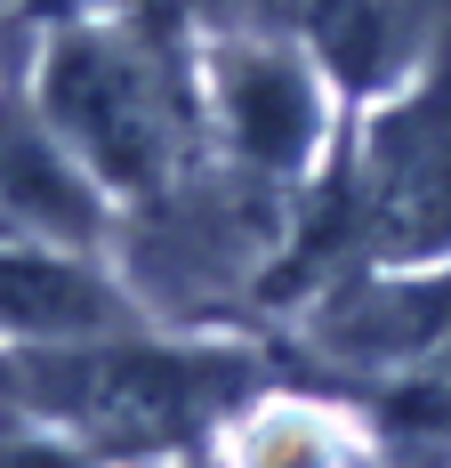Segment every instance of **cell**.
Instances as JSON below:
<instances>
[{
  "mask_svg": "<svg viewBox=\"0 0 451 468\" xmlns=\"http://www.w3.org/2000/svg\"><path fill=\"white\" fill-rule=\"evenodd\" d=\"M48 105L73 138L89 145V162L113 186H153L170 162V97L153 81V65L121 41H73L48 57Z\"/></svg>",
  "mask_w": 451,
  "mask_h": 468,
  "instance_id": "1",
  "label": "cell"
},
{
  "mask_svg": "<svg viewBox=\"0 0 451 468\" xmlns=\"http://www.w3.org/2000/svg\"><path fill=\"white\" fill-rule=\"evenodd\" d=\"M315 48L330 57V73L347 90H379L411 57V8L404 0H307Z\"/></svg>",
  "mask_w": 451,
  "mask_h": 468,
  "instance_id": "5",
  "label": "cell"
},
{
  "mask_svg": "<svg viewBox=\"0 0 451 468\" xmlns=\"http://www.w3.org/2000/svg\"><path fill=\"white\" fill-rule=\"evenodd\" d=\"M0 468H73L65 452H48V444H25V436H8L0 428Z\"/></svg>",
  "mask_w": 451,
  "mask_h": 468,
  "instance_id": "8",
  "label": "cell"
},
{
  "mask_svg": "<svg viewBox=\"0 0 451 468\" xmlns=\"http://www.w3.org/2000/svg\"><path fill=\"white\" fill-rule=\"evenodd\" d=\"M113 291L81 267H57V259H0V324L16 331H97L113 324Z\"/></svg>",
  "mask_w": 451,
  "mask_h": 468,
  "instance_id": "6",
  "label": "cell"
},
{
  "mask_svg": "<svg viewBox=\"0 0 451 468\" xmlns=\"http://www.w3.org/2000/svg\"><path fill=\"white\" fill-rule=\"evenodd\" d=\"M226 122H234V138H242L250 162L290 170L307 154V138H315V90H307V73L290 57L250 48V57L226 65Z\"/></svg>",
  "mask_w": 451,
  "mask_h": 468,
  "instance_id": "4",
  "label": "cell"
},
{
  "mask_svg": "<svg viewBox=\"0 0 451 468\" xmlns=\"http://www.w3.org/2000/svg\"><path fill=\"white\" fill-rule=\"evenodd\" d=\"M218 388H234V372L194 364V356H130V347H89V356L33 372V396H48L57 412L105 428V436H170Z\"/></svg>",
  "mask_w": 451,
  "mask_h": 468,
  "instance_id": "3",
  "label": "cell"
},
{
  "mask_svg": "<svg viewBox=\"0 0 451 468\" xmlns=\"http://www.w3.org/2000/svg\"><path fill=\"white\" fill-rule=\"evenodd\" d=\"M0 194H8V210L41 218L48 234H89V194H81V178L16 113H0Z\"/></svg>",
  "mask_w": 451,
  "mask_h": 468,
  "instance_id": "7",
  "label": "cell"
},
{
  "mask_svg": "<svg viewBox=\"0 0 451 468\" xmlns=\"http://www.w3.org/2000/svg\"><path fill=\"white\" fill-rule=\"evenodd\" d=\"M371 234L387 259L451 250V57L371 138Z\"/></svg>",
  "mask_w": 451,
  "mask_h": 468,
  "instance_id": "2",
  "label": "cell"
},
{
  "mask_svg": "<svg viewBox=\"0 0 451 468\" xmlns=\"http://www.w3.org/2000/svg\"><path fill=\"white\" fill-rule=\"evenodd\" d=\"M137 16H153V25H170V16H202V8H218V0H121Z\"/></svg>",
  "mask_w": 451,
  "mask_h": 468,
  "instance_id": "9",
  "label": "cell"
}]
</instances>
